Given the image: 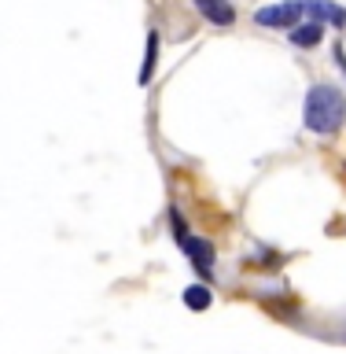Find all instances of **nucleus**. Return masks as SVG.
I'll return each mask as SVG.
<instances>
[{
  "mask_svg": "<svg viewBox=\"0 0 346 354\" xmlns=\"http://www.w3.org/2000/svg\"><path fill=\"white\" fill-rule=\"evenodd\" d=\"M166 221H170V232H173V243L188 254V262H192V270L203 277V281L210 284L218 273V254H214V243H210L206 236H195V229L184 221L181 207H170L166 210Z\"/></svg>",
  "mask_w": 346,
  "mask_h": 354,
  "instance_id": "f03ea898",
  "label": "nucleus"
},
{
  "mask_svg": "<svg viewBox=\"0 0 346 354\" xmlns=\"http://www.w3.org/2000/svg\"><path fill=\"white\" fill-rule=\"evenodd\" d=\"M302 19H306L302 0H280V4H269V8L254 11V26H265V30H291Z\"/></svg>",
  "mask_w": 346,
  "mask_h": 354,
  "instance_id": "7ed1b4c3",
  "label": "nucleus"
},
{
  "mask_svg": "<svg viewBox=\"0 0 346 354\" xmlns=\"http://www.w3.org/2000/svg\"><path fill=\"white\" fill-rule=\"evenodd\" d=\"M325 30H328V26H320V22H314V19H302L298 26L287 30V41H291L295 48H317V44L325 41Z\"/></svg>",
  "mask_w": 346,
  "mask_h": 354,
  "instance_id": "423d86ee",
  "label": "nucleus"
},
{
  "mask_svg": "<svg viewBox=\"0 0 346 354\" xmlns=\"http://www.w3.org/2000/svg\"><path fill=\"white\" fill-rule=\"evenodd\" d=\"M195 4V11L199 15H203L210 26H232V22H236V8H232V0H192Z\"/></svg>",
  "mask_w": 346,
  "mask_h": 354,
  "instance_id": "39448f33",
  "label": "nucleus"
},
{
  "mask_svg": "<svg viewBox=\"0 0 346 354\" xmlns=\"http://www.w3.org/2000/svg\"><path fill=\"white\" fill-rule=\"evenodd\" d=\"M155 66H159V30H148V44H144V59H140V74H137L140 88L151 85Z\"/></svg>",
  "mask_w": 346,
  "mask_h": 354,
  "instance_id": "0eeeda50",
  "label": "nucleus"
},
{
  "mask_svg": "<svg viewBox=\"0 0 346 354\" xmlns=\"http://www.w3.org/2000/svg\"><path fill=\"white\" fill-rule=\"evenodd\" d=\"M302 4H306V19L320 22V26H331V30L346 26V8H339L336 0H302Z\"/></svg>",
  "mask_w": 346,
  "mask_h": 354,
  "instance_id": "20e7f679",
  "label": "nucleus"
},
{
  "mask_svg": "<svg viewBox=\"0 0 346 354\" xmlns=\"http://www.w3.org/2000/svg\"><path fill=\"white\" fill-rule=\"evenodd\" d=\"M181 299H184L188 310H195V314H199V310H210V306H214V288H210L206 281H195V284L184 288Z\"/></svg>",
  "mask_w": 346,
  "mask_h": 354,
  "instance_id": "6e6552de",
  "label": "nucleus"
},
{
  "mask_svg": "<svg viewBox=\"0 0 346 354\" xmlns=\"http://www.w3.org/2000/svg\"><path fill=\"white\" fill-rule=\"evenodd\" d=\"M331 55H336L339 71H343V77H346V48H343V41H336V48H331Z\"/></svg>",
  "mask_w": 346,
  "mask_h": 354,
  "instance_id": "1a4fd4ad",
  "label": "nucleus"
},
{
  "mask_svg": "<svg viewBox=\"0 0 346 354\" xmlns=\"http://www.w3.org/2000/svg\"><path fill=\"white\" fill-rule=\"evenodd\" d=\"M302 126L314 137H331L346 126V96L339 85L317 82L306 88V104H302Z\"/></svg>",
  "mask_w": 346,
  "mask_h": 354,
  "instance_id": "f257e3e1",
  "label": "nucleus"
}]
</instances>
